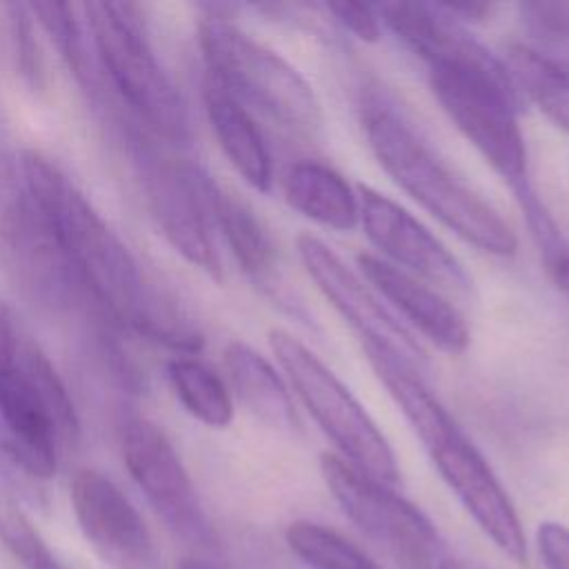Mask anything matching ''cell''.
Returning <instances> with one entry per match:
<instances>
[{
	"label": "cell",
	"mask_w": 569,
	"mask_h": 569,
	"mask_svg": "<svg viewBox=\"0 0 569 569\" xmlns=\"http://www.w3.org/2000/svg\"><path fill=\"white\" fill-rule=\"evenodd\" d=\"M80 440L73 400L40 342L0 302V476L18 485L56 476L60 456Z\"/></svg>",
	"instance_id": "6da1fadb"
},
{
	"label": "cell",
	"mask_w": 569,
	"mask_h": 569,
	"mask_svg": "<svg viewBox=\"0 0 569 569\" xmlns=\"http://www.w3.org/2000/svg\"><path fill=\"white\" fill-rule=\"evenodd\" d=\"M365 353L465 511L505 556L513 562H525L527 540L520 518L476 445L422 380L416 378L413 369L373 351Z\"/></svg>",
	"instance_id": "7a4b0ae2"
},
{
	"label": "cell",
	"mask_w": 569,
	"mask_h": 569,
	"mask_svg": "<svg viewBox=\"0 0 569 569\" xmlns=\"http://www.w3.org/2000/svg\"><path fill=\"white\" fill-rule=\"evenodd\" d=\"M18 164L24 191L49 218L84 291L131 325L149 282L127 242L51 158L24 149Z\"/></svg>",
	"instance_id": "3957f363"
},
{
	"label": "cell",
	"mask_w": 569,
	"mask_h": 569,
	"mask_svg": "<svg viewBox=\"0 0 569 569\" xmlns=\"http://www.w3.org/2000/svg\"><path fill=\"white\" fill-rule=\"evenodd\" d=\"M362 129L385 173L465 242L493 256H513L518 240L505 218L467 187L385 100L362 102Z\"/></svg>",
	"instance_id": "277c9868"
},
{
	"label": "cell",
	"mask_w": 569,
	"mask_h": 569,
	"mask_svg": "<svg viewBox=\"0 0 569 569\" xmlns=\"http://www.w3.org/2000/svg\"><path fill=\"white\" fill-rule=\"evenodd\" d=\"M198 44L209 80L256 109L282 129L316 138L322 129V109L311 84L280 53L253 40L220 13L198 20Z\"/></svg>",
	"instance_id": "5b68a950"
},
{
	"label": "cell",
	"mask_w": 569,
	"mask_h": 569,
	"mask_svg": "<svg viewBox=\"0 0 569 569\" xmlns=\"http://www.w3.org/2000/svg\"><path fill=\"white\" fill-rule=\"evenodd\" d=\"M429 87L458 131L516 193L529 189L527 149L518 127V87L507 64L487 53L427 64Z\"/></svg>",
	"instance_id": "8992f818"
},
{
	"label": "cell",
	"mask_w": 569,
	"mask_h": 569,
	"mask_svg": "<svg viewBox=\"0 0 569 569\" xmlns=\"http://www.w3.org/2000/svg\"><path fill=\"white\" fill-rule=\"evenodd\" d=\"M93 49L107 87L142 129L169 144L189 142L184 100L160 64L131 4L82 2Z\"/></svg>",
	"instance_id": "52a82bcc"
},
{
	"label": "cell",
	"mask_w": 569,
	"mask_h": 569,
	"mask_svg": "<svg viewBox=\"0 0 569 569\" xmlns=\"http://www.w3.org/2000/svg\"><path fill=\"white\" fill-rule=\"evenodd\" d=\"M269 347L296 396L338 447L340 458L365 476L393 487L400 480L393 449L342 380L284 329L269 331Z\"/></svg>",
	"instance_id": "ba28073f"
},
{
	"label": "cell",
	"mask_w": 569,
	"mask_h": 569,
	"mask_svg": "<svg viewBox=\"0 0 569 569\" xmlns=\"http://www.w3.org/2000/svg\"><path fill=\"white\" fill-rule=\"evenodd\" d=\"M0 267L27 302L49 313L71 311L84 293L49 218L24 187L0 211Z\"/></svg>",
	"instance_id": "9c48e42d"
},
{
	"label": "cell",
	"mask_w": 569,
	"mask_h": 569,
	"mask_svg": "<svg viewBox=\"0 0 569 569\" xmlns=\"http://www.w3.org/2000/svg\"><path fill=\"white\" fill-rule=\"evenodd\" d=\"M122 462L164 527L198 551L218 547L216 531L200 502L196 485L162 427L131 418L120 429Z\"/></svg>",
	"instance_id": "30bf717a"
},
{
	"label": "cell",
	"mask_w": 569,
	"mask_h": 569,
	"mask_svg": "<svg viewBox=\"0 0 569 569\" xmlns=\"http://www.w3.org/2000/svg\"><path fill=\"white\" fill-rule=\"evenodd\" d=\"M149 211L167 242L193 267L222 278L213 224L200 187V164L169 158L151 144L133 142Z\"/></svg>",
	"instance_id": "8fae6325"
},
{
	"label": "cell",
	"mask_w": 569,
	"mask_h": 569,
	"mask_svg": "<svg viewBox=\"0 0 569 569\" xmlns=\"http://www.w3.org/2000/svg\"><path fill=\"white\" fill-rule=\"evenodd\" d=\"M296 249L318 291L362 338L365 351L380 353L409 369L425 362V351L411 331L382 307L336 251L311 233H300Z\"/></svg>",
	"instance_id": "7c38bea8"
},
{
	"label": "cell",
	"mask_w": 569,
	"mask_h": 569,
	"mask_svg": "<svg viewBox=\"0 0 569 569\" xmlns=\"http://www.w3.org/2000/svg\"><path fill=\"white\" fill-rule=\"evenodd\" d=\"M69 498L84 540L111 569H164L144 518L109 476L91 467L76 469Z\"/></svg>",
	"instance_id": "4fadbf2b"
},
{
	"label": "cell",
	"mask_w": 569,
	"mask_h": 569,
	"mask_svg": "<svg viewBox=\"0 0 569 569\" xmlns=\"http://www.w3.org/2000/svg\"><path fill=\"white\" fill-rule=\"evenodd\" d=\"M320 473L347 518L369 538L385 545L396 560L442 542L433 522L416 505L398 496L389 485L365 476L340 456L322 453Z\"/></svg>",
	"instance_id": "5bb4252c"
},
{
	"label": "cell",
	"mask_w": 569,
	"mask_h": 569,
	"mask_svg": "<svg viewBox=\"0 0 569 569\" xmlns=\"http://www.w3.org/2000/svg\"><path fill=\"white\" fill-rule=\"evenodd\" d=\"M356 189L360 204L358 222L369 242L389 258V264L453 291L465 293L471 289L462 264L420 220L369 184H358Z\"/></svg>",
	"instance_id": "9a60e30c"
},
{
	"label": "cell",
	"mask_w": 569,
	"mask_h": 569,
	"mask_svg": "<svg viewBox=\"0 0 569 569\" xmlns=\"http://www.w3.org/2000/svg\"><path fill=\"white\" fill-rule=\"evenodd\" d=\"M358 267L362 276L438 349L458 356L469 347V327L465 318L436 289L371 253H360Z\"/></svg>",
	"instance_id": "2e32d148"
},
{
	"label": "cell",
	"mask_w": 569,
	"mask_h": 569,
	"mask_svg": "<svg viewBox=\"0 0 569 569\" xmlns=\"http://www.w3.org/2000/svg\"><path fill=\"white\" fill-rule=\"evenodd\" d=\"M200 187L213 229L227 242L240 269L273 298L282 296L278 251L256 213L200 167Z\"/></svg>",
	"instance_id": "e0dca14e"
},
{
	"label": "cell",
	"mask_w": 569,
	"mask_h": 569,
	"mask_svg": "<svg viewBox=\"0 0 569 569\" xmlns=\"http://www.w3.org/2000/svg\"><path fill=\"white\" fill-rule=\"evenodd\" d=\"M204 109L211 131L236 173L256 191L271 189V156L247 107L207 78Z\"/></svg>",
	"instance_id": "ac0fdd59"
},
{
	"label": "cell",
	"mask_w": 569,
	"mask_h": 569,
	"mask_svg": "<svg viewBox=\"0 0 569 569\" xmlns=\"http://www.w3.org/2000/svg\"><path fill=\"white\" fill-rule=\"evenodd\" d=\"M282 193L291 209L336 231H351L360 220L358 193L329 164L293 162L282 176Z\"/></svg>",
	"instance_id": "d6986e66"
},
{
	"label": "cell",
	"mask_w": 569,
	"mask_h": 569,
	"mask_svg": "<svg viewBox=\"0 0 569 569\" xmlns=\"http://www.w3.org/2000/svg\"><path fill=\"white\" fill-rule=\"evenodd\" d=\"M224 367L236 396L253 418L276 429H298L289 389L264 356L247 342L231 340L224 347Z\"/></svg>",
	"instance_id": "ffe728a7"
},
{
	"label": "cell",
	"mask_w": 569,
	"mask_h": 569,
	"mask_svg": "<svg viewBox=\"0 0 569 569\" xmlns=\"http://www.w3.org/2000/svg\"><path fill=\"white\" fill-rule=\"evenodd\" d=\"M36 24L51 40L82 91L91 100H102L109 89L93 49L89 24L82 4L69 2H29Z\"/></svg>",
	"instance_id": "44dd1931"
},
{
	"label": "cell",
	"mask_w": 569,
	"mask_h": 569,
	"mask_svg": "<svg viewBox=\"0 0 569 569\" xmlns=\"http://www.w3.org/2000/svg\"><path fill=\"white\" fill-rule=\"evenodd\" d=\"M505 64L516 87L553 124L569 131V62L525 44H511Z\"/></svg>",
	"instance_id": "7402d4cb"
},
{
	"label": "cell",
	"mask_w": 569,
	"mask_h": 569,
	"mask_svg": "<svg viewBox=\"0 0 569 569\" xmlns=\"http://www.w3.org/2000/svg\"><path fill=\"white\" fill-rule=\"evenodd\" d=\"M167 380L191 418L211 429H224L231 425V393L209 365L198 358L176 356L167 362Z\"/></svg>",
	"instance_id": "603a6c76"
},
{
	"label": "cell",
	"mask_w": 569,
	"mask_h": 569,
	"mask_svg": "<svg viewBox=\"0 0 569 569\" xmlns=\"http://www.w3.org/2000/svg\"><path fill=\"white\" fill-rule=\"evenodd\" d=\"M284 538L311 569H380L360 547L320 522L296 520L287 527Z\"/></svg>",
	"instance_id": "cb8c5ba5"
},
{
	"label": "cell",
	"mask_w": 569,
	"mask_h": 569,
	"mask_svg": "<svg viewBox=\"0 0 569 569\" xmlns=\"http://www.w3.org/2000/svg\"><path fill=\"white\" fill-rule=\"evenodd\" d=\"M0 545L24 569H60L64 562L56 558L38 533L36 525L22 509L20 496L0 476Z\"/></svg>",
	"instance_id": "d4e9b609"
},
{
	"label": "cell",
	"mask_w": 569,
	"mask_h": 569,
	"mask_svg": "<svg viewBox=\"0 0 569 569\" xmlns=\"http://www.w3.org/2000/svg\"><path fill=\"white\" fill-rule=\"evenodd\" d=\"M333 20L362 42H376L380 38V20L373 7L362 2H329L325 7Z\"/></svg>",
	"instance_id": "484cf974"
},
{
	"label": "cell",
	"mask_w": 569,
	"mask_h": 569,
	"mask_svg": "<svg viewBox=\"0 0 569 569\" xmlns=\"http://www.w3.org/2000/svg\"><path fill=\"white\" fill-rule=\"evenodd\" d=\"M525 20L540 33L569 38V4L558 2H533L520 7Z\"/></svg>",
	"instance_id": "4316f807"
},
{
	"label": "cell",
	"mask_w": 569,
	"mask_h": 569,
	"mask_svg": "<svg viewBox=\"0 0 569 569\" xmlns=\"http://www.w3.org/2000/svg\"><path fill=\"white\" fill-rule=\"evenodd\" d=\"M538 549L547 569H569V527L562 522H542L538 527Z\"/></svg>",
	"instance_id": "83f0119b"
},
{
	"label": "cell",
	"mask_w": 569,
	"mask_h": 569,
	"mask_svg": "<svg viewBox=\"0 0 569 569\" xmlns=\"http://www.w3.org/2000/svg\"><path fill=\"white\" fill-rule=\"evenodd\" d=\"M22 180H20V164L18 160H13L2 142L0 136V211L4 209V204L20 191Z\"/></svg>",
	"instance_id": "f1b7e54d"
},
{
	"label": "cell",
	"mask_w": 569,
	"mask_h": 569,
	"mask_svg": "<svg viewBox=\"0 0 569 569\" xmlns=\"http://www.w3.org/2000/svg\"><path fill=\"white\" fill-rule=\"evenodd\" d=\"M553 278H556V284L558 289L565 293V298L569 300V253H565L553 267Z\"/></svg>",
	"instance_id": "f546056e"
},
{
	"label": "cell",
	"mask_w": 569,
	"mask_h": 569,
	"mask_svg": "<svg viewBox=\"0 0 569 569\" xmlns=\"http://www.w3.org/2000/svg\"><path fill=\"white\" fill-rule=\"evenodd\" d=\"M178 569H227V567H220L211 560H204V558H184Z\"/></svg>",
	"instance_id": "4dcf8cb0"
},
{
	"label": "cell",
	"mask_w": 569,
	"mask_h": 569,
	"mask_svg": "<svg viewBox=\"0 0 569 569\" xmlns=\"http://www.w3.org/2000/svg\"><path fill=\"white\" fill-rule=\"evenodd\" d=\"M447 569H473V567H469L467 562L456 560V558H451V556H449V560H447Z\"/></svg>",
	"instance_id": "1f68e13d"
},
{
	"label": "cell",
	"mask_w": 569,
	"mask_h": 569,
	"mask_svg": "<svg viewBox=\"0 0 569 569\" xmlns=\"http://www.w3.org/2000/svg\"><path fill=\"white\" fill-rule=\"evenodd\" d=\"M60 569H71V567H67V565H62V567H60Z\"/></svg>",
	"instance_id": "d6a6232c"
}]
</instances>
